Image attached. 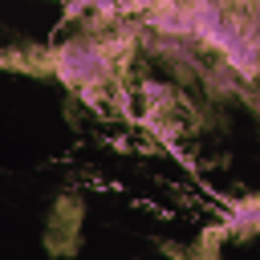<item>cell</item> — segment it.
I'll list each match as a JSON object with an SVG mask.
<instances>
[{
  "label": "cell",
  "instance_id": "6da1fadb",
  "mask_svg": "<svg viewBox=\"0 0 260 260\" xmlns=\"http://www.w3.org/2000/svg\"><path fill=\"white\" fill-rule=\"evenodd\" d=\"M57 73H61L69 85H93V81L106 73V53H102L98 45L77 41V45L61 49V57H57Z\"/></svg>",
  "mask_w": 260,
  "mask_h": 260
}]
</instances>
